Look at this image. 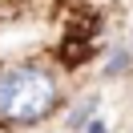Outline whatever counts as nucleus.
Wrapping results in <instances>:
<instances>
[{
	"instance_id": "1",
	"label": "nucleus",
	"mask_w": 133,
	"mask_h": 133,
	"mask_svg": "<svg viewBox=\"0 0 133 133\" xmlns=\"http://www.w3.org/2000/svg\"><path fill=\"white\" fill-rule=\"evenodd\" d=\"M65 109V77L41 57L0 65V129H36Z\"/></svg>"
},
{
	"instance_id": "2",
	"label": "nucleus",
	"mask_w": 133,
	"mask_h": 133,
	"mask_svg": "<svg viewBox=\"0 0 133 133\" xmlns=\"http://www.w3.org/2000/svg\"><path fill=\"white\" fill-rule=\"evenodd\" d=\"M133 73V49L129 44H113L109 49V57H105V77H129Z\"/></svg>"
},
{
	"instance_id": "3",
	"label": "nucleus",
	"mask_w": 133,
	"mask_h": 133,
	"mask_svg": "<svg viewBox=\"0 0 133 133\" xmlns=\"http://www.w3.org/2000/svg\"><path fill=\"white\" fill-rule=\"evenodd\" d=\"M129 49H133V44H129Z\"/></svg>"
}]
</instances>
